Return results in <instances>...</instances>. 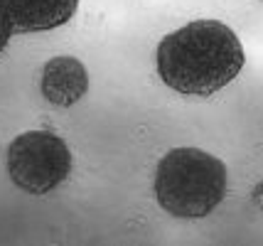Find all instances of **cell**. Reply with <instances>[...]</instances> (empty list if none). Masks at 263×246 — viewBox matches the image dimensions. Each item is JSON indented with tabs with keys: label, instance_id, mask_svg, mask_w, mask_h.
<instances>
[{
	"label": "cell",
	"instance_id": "8992f818",
	"mask_svg": "<svg viewBox=\"0 0 263 246\" xmlns=\"http://www.w3.org/2000/svg\"><path fill=\"white\" fill-rule=\"evenodd\" d=\"M15 35L12 32V23H10V17L5 15V10L0 8V52L8 47V42H10V37Z\"/></svg>",
	"mask_w": 263,
	"mask_h": 246
},
{
	"label": "cell",
	"instance_id": "277c9868",
	"mask_svg": "<svg viewBox=\"0 0 263 246\" xmlns=\"http://www.w3.org/2000/svg\"><path fill=\"white\" fill-rule=\"evenodd\" d=\"M79 0H0L10 17L12 32H47L67 25L77 12Z\"/></svg>",
	"mask_w": 263,
	"mask_h": 246
},
{
	"label": "cell",
	"instance_id": "5b68a950",
	"mask_svg": "<svg viewBox=\"0 0 263 246\" xmlns=\"http://www.w3.org/2000/svg\"><path fill=\"white\" fill-rule=\"evenodd\" d=\"M89 89L86 67L74 57H54L45 64L42 71V94L49 104L71 106Z\"/></svg>",
	"mask_w": 263,
	"mask_h": 246
},
{
	"label": "cell",
	"instance_id": "7a4b0ae2",
	"mask_svg": "<svg viewBox=\"0 0 263 246\" xmlns=\"http://www.w3.org/2000/svg\"><path fill=\"white\" fill-rule=\"evenodd\" d=\"M227 195L224 163L199 148H175L158 165L155 197L180 219H199L219 207Z\"/></svg>",
	"mask_w": 263,
	"mask_h": 246
},
{
	"label": "cell",
	"instance_id": "6da1fadb",
	"mask_svg": "<svg viewBox=\"0 0 263 246\" xmlns=\"http://www.w3.org/2000/svg\"><path fill=\"white\" fill-rule=\"evenodd\" d=\"M243 47L236 32L219 20H195L158 45V74L170 89L209 96L243 69Z\"/></svg>",
	"mask_w": 263,
	"mask_h": 246
},
{
	"label": "cell",
	"instance_id": "3957f363",
	"mask_svg": "<svg viewBox=\"0 0 263 246\" xmlns=\"http://www.w3.org/2000/svg\"><path fill=\"white\" fill-rule=\"evenodd\" d=\"M71 173V150L49 130H27L8 148V175L30 195H47Z\"/></svg>",
	"mask_w": 263,
	"mask_h": 246
}]
</instances>
